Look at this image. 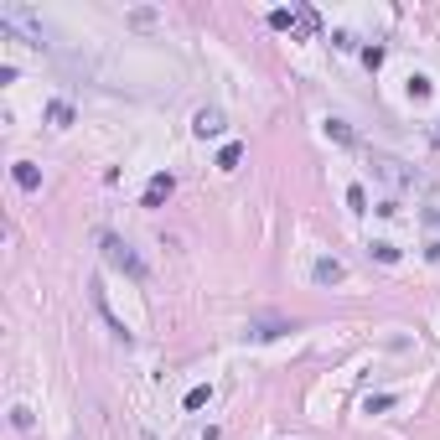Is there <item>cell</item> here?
Listing matches in <instances>:
<instances>
[{"label":"cell","instance_id":"ac0fdd59","mask_svg":"<svg viewBox=\"0 0 440 440\" xmlns=\"http://www.w3.org/2000/svg\"><path fill=\"white\" fill-rule=\"evenodd\" d=\"M363 62L368 68H383V47H363Z\"/></svg>","mask_w":440,"mask_h":440},{"label":"cell","instance_id":"ba28073f","mask_svg":"<svg viewBox=\"0 0 440 440\" xmlns=\"http://www.w3.org/2000/svg\"><path fill=\"white\" fill-rule=\"evenodd\" d=\"M280 331H290V322H254V326H249V337H254V342H275Z\"/></svg>","mask_w":440,"mask_h":440},{"label":"cell","instance_id":"3957f363","mask_svg":"<svg viewBox=\"0 0 440 440\" xmlns=\"http://www.w3.org/2000/svg\"><path fill=\"white\" fill-rule=\"evenodd\" d=\"M177 192V177L171 171H156L151 181H145V197H140V207H166V197Z\"/></svg>","mask_w":440,"mask_h":440},{"label":"cell","instance_id":"9a60e30c","mask_svg":"<svg viewBox=\"0 0 440 440\" xmlns=\"http://www.w3.org/2000/svg\"><path fill=\"white\" fill-rule=\"evenodd\" d=\"M348 207H352V212H368V192H363L357 181L348 186Z\"/></svg>","mask_w":440,"mask_h":440},{"label":"cell","instance_id":"7a4b0ae2","mask_svg":"<svg viewBox=\"0 0 440 440\" xmlns=\"http://www.w3.org/2000/svg\"><path fill=\"white\" fill-rule=\"evenodd\" d=\"M0 21L16 26V32H26V42H32V47H42V21H36L26 6H0Z\"/></svg>","mask_w":440,"mask_h":440},{"label":"cell","instance_id":"d6986e66","mask_svg":"<svg viewBox=\"0 0 440 440\" xmlns=\"http://www.w3.org/2000/svg\"><path fill=\"white\" fill-rule=\"evenodd\" d=\"M197 440H218V430H212V425H207V430H202V435H197Z\"/></svg>","mask_w":440,"mask_h":440},{"label":"cell","instance_id":"6da1fadb","mask_svg":"<svg viewBox=\"0 0 440 440\" xmlns=\"http://www.w3.org/2000/svg\"><path fill=\"white\" fill-rule=\"evenodd\" d=\"M99 249H104V259H109L114 270H125L130 280H145V259H140L119 233H99Z\"/></svg>","mask_w":440,"mask_h":440},{"label":"cell","instance_id":"5b68a950","mask_svg":"<svg viewBox=\"0 0 440 440\" xmlns=\"http://www.w3.org/2000/svg\"><path fill=\"white\" fill-rule=\"evenodd\" d=\"M192 130H197V135H223V130H228V125H223V109H197V119H192Z\"/></svg>","mask_w":440,"mask_h":440},{"label":"cell","instance_id":"5bb4252c","mask_svg":"<svg viewBox=\"0 0 440 440\" xmlns=\"http://www.w3.org/2000/svg\"><path fill=\"white\" fill-rule=\"evenodd\" d=\"M270 26L275 32H296V11H270Z\"/></svg>","mask_w":440,"mask_h":440},{"label":"cell","instance_id":"9c48e42d","mask_svg":"<svg viewBox=\"0 0 440 440\" xmlns=\"http://www.w3.org/2000/svg\"><path fill=\"white\" fill-rule=\"evenodd\" d=\"M181 404L192 409V415H197V409H207V404H212V383H197V389H186Z\"/></svg>","mask_w":440,"mask_h":440},{"label":"cell","instance_id":"52a82bcc","mask_svg":"<svg viewBox=\"0 0 440 440\" xmlns=\"http://www.w3.org/2000/svg\"><path fill=\"white\" fill-rule=\"evenodd\" d=\"M47 125H52V130H68V125H73V104H68V99H52V104H47Z\"/></svg>","mask_w":440,"mask_h":440},{"label":"cell","instance_id":"e0dca14e","mask_svg":"<svg viewBox=\"0 0 440 440\" xmlns=\"http://www.w3.org/2000/svg\"><path fill=\"white\" fill-rule=\"evenodd\" d=\"M11 425H16V430H32V409L16 404V409H11Z\"/></svg>","mask_w":440,"mask_h":440},{"label":"cell","instance_id":"2e32d148","mask_svg":"<svg viewBox=\"0 0 440 440\" xmlns=\"http://www.w3.org/2000/svg\"><path fill=\"white\" fill-rule=\"evenodd\" d=\"M326 135H337L342 145H352V130H348V125H342V119H331V125H326Z\"/></svg>","mask_w":440,"mask_h":440},{"label":"cell","instance_id":"8992f818","mask_svg":"<svg viewBox=\"0 0 440 440\" xmlns=\"http://www.w3.org/2000/svg\"><path fill=\"white\" fill-rule=\"evenodd\" d=\"M11 177H16L21 192H36V186H42V171H36L32 161H16V166H11Z\"/></svg>","mask_w":440,"mask_h":440},{"label":"cell","instance_id":"4fadbf2b","mask_svg":"<svg viewBox=\"0 0 440 440\" xmlns=\"http://www.w3.org/2000/svg\"><path fill=\"white\" fill-rule=\"evenodd\" d=\"M373 249V259H378V264H399V249L389 244V238H378V244H368Z\"/></svg>","mask_w":440,"mask_h":440},{"label":"cell","instance_id":"7c38bea8","mask_svg":"<svg viewBox=\"0 0 440 440\" xmlns=\"http://www.w3.org/2000/svg\"><path fill=\"white\" fill-rule=\"evenodd\" d=\"M296 32H301V36H316V32H322V21H316V11H296Z\"/></svg>","mask_w":440,"mask_h":440},{"label":"cell","instance_id":"8fae6325","mask_svg":"<svg viewBox=\"0 0 440 440\" xmlns=\"http://www.w3.org/2000/svg\"><path fill=\"white\" fill-rule=\"evenodd\" d=\"M238 161H244V145H223L218 151V171H238Z\"/></svg>","mask_w":440,"mask_h":440},{"label":"cell","instance_id":"30bf717a","mask_svg":"<svg viewBox=\"0 0 440 440\" xmlns=\"http://www.w3.org/2000/svg\"><path fill=\"white\" fill-rule=\"evenodd\" d=\"M399 404V394H368L363 399V415H383V409H394Z\"/></svg>","mask_w":440,"mask_h":440},{"label":"cell","instance_id":"277c9868","mask_svg":"<svg viewBox=\"0 0 440 440\" xmlns=\"http://www.w3.org/2000/svg\"><path fill=\"white\" fill-rule=\"evenodd\" d=\"M311 280H316V285H342V280H348V264H342V259H316Z\"/></svg>","mask_w":440,"mask_h":440}]
</instances>
